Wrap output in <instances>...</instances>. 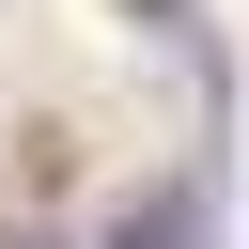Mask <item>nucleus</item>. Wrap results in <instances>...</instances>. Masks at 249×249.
Here are the masks:
<instances>
[{
	"label": "nucleus",
	"mask_w": 249,
	"mask_h": 249,
	"mask_svg": "<svg viewBox=\"0 0 249 249\" xmlns=\"http://www.w3.org/2000/svg\"><path fill=\"white\" fill-rule=\"evenodd\" d=\"M109 249H202V218H187V187H140V202L109 218Z\"/></svg>",
	"instance_id": "f257e3e1"
},
{
	"label": "nucleus",
	"mask_w": 249,
	"mask_h": 249,
	"mask_svg": "<svg viewBox=\"0 0 249 249\" xmlns=\"http://www.w3.org/2000/svg\"><path fill=\"white\" fill-rule=\"evenodd\" d=\"M124 16H140V31H171V16H187V0H124Z\"/></svg>",
	"instance_id": "f03ea898"
},
{
	"label": "nucleus",
	"mask_w": 249,
	"mask_h": 249,
	"mask_svg": "<svg viewBox=\"0 0 249 249\" xmlns=\"http://www.w3.org/2000/svg\"><path fill=\"white\" fill-rule=\"evenodd\" d=\"M0 249H62V233H0Z\"/></svg>",
	"instance_id": "7ed1b4c3"
}]
</instances>
